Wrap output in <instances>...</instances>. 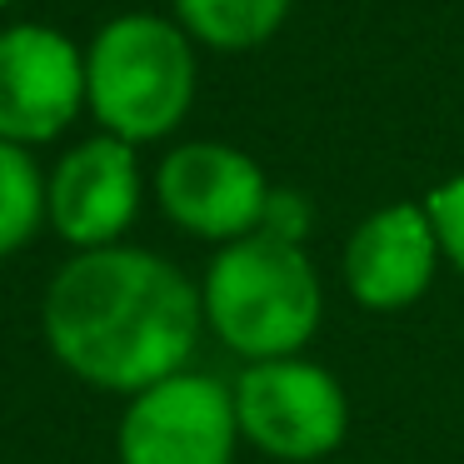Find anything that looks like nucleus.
<instances>
[{"mask_svg": "<svg viewBox=\"0 0 464 464\" xmlns=\"http://www.w3.org/2000/svg\"><path fill=\"white\" fill-rule=\"evenodd\" d=\"M41 330L81 384L130 400L190 364L205 330L200 285L140 245L81 250L45 285Z\"/></svg>", "mask_w": 464, "mask_h": 464, "instance_id": "f257e3e1", "label": "nucleus"}, {"mask_svg": "<svg viewBox=\"0 0 464 464\" xmlns=\"http://www.w3.org/2000/svg\"><path fill=\"white\" fill-rule=\"evenodd\" d=\"M205 330L245 364L304 354L324 320V285L310 255L275 230L220 245L200 280Z\"/></svg>", "mask_w": 464, "mask_h": 464, "instance_id": "f03ea898", "label": "nucleus"}, {"mask_svg": "<svg viewBox=\"0 0 464 464\" xmlns=\"http://www.w3.org/2000/svg\"><path fill=\"white\" fill-rule=\"evenodd\" d=\"M195 41L175 15L125 11L85 45V115L125 145L170 140L195 105Z\"/></svg>", "mask_w": 464, "mask_h": 464, "instance_id": "7ed1b4c3", "label": "nucleus"}, {"mask_svg": "<svg viewBox=\"0 0 464 464\" xmlns=\"http://www.w3.org/2000/svg\"><path fill=\"white\" fill-rule=\"evenodd\" d=\"M230 394L240 440L280 464H314L340 450L350 434L344 384L304 354L245 364Z\"/></svg>", "mask_w": 464, "mask_h": 464, "instance_id": "20e7f679", "label": "nucleus"}, {"mask_svg": "<svg viewBox=\"0 0 464 464\" xmlns=\"http://www.w3.org/2000/svg\"><path fill=\"white\" fill-rule=\"evenodd\" d=\"M155 205L190 240L235 245L270 215V175L225 140H185L155 165Z\"/></svg>", "mask_w": 464, "mask_h": 464, "instance_id": "39448f33", "label": "nucleus"}, {"mask_svg": "<svg viewBox=\"0 0 464 464\" xmlns=\"http://www.w3.org/2000/svg\"><path fill=\"white\" fill-rule=\"evenodd\" d=\"M235 450L240 420L230 384L195 370L130 394L115 430L121 464H235Z\"/></svg>", "mask_w": 464, "mask_h": 464, "instance_id": "423d86ee", "label": "nucleus"}, {"mask_svg": "<svg viewBox=\"0 0 464 464\" xmlns=\"http://www.w3.org/2000/svg\"><path fill=\"white\" fill-rule=\"evenodd\" d=\"M85 115V51L45 21L0 25V140L51 145Z\"/></svg>", "mask_w": 464, "mask_h": 464, "instance_id": "0eeeda50", "label": "nucleus"}, {"mask_svg": "<svg viewBox=\"0 0 464 464\" xmlns=\"http://www.w3.org/2000/svg\"><path fill=\"white\" fill-rule=\"evenodd\" d=\"M140 150L115 135H91V140L71 145L45 175V225L65 245H75V255L125 245L130 225L140 220Z\"/></svg>", "mask_w": 464, "mask_h": 464, "instance_id": "6e6552de", "label": "nucleus"}, {"mask_svg": "<svg viewBox=\"0 0 464 464\" xmlns=\"http://www.w3.org/2000/svg\"><path fill=\"white\" fill-rule=\"evenodd\" d=\"M444 255L424 200H394L370 210L344 245V290L370 314H400L430 295Z\"/></svg>", "mask_w": 464, "mask_h": 464, "instance_id": "1a4fd4ad", "label": "nucleus"}, {"mask_svg": "<svg viewBox=\"0 0 464 464\" xmlns=\"http://www.w3.org/2000/svg\"><path fill=\"white\" fill-rule=\"evenodd\" d=\"M170 5L195 45H210L225 55L275 41L295 11V0H170Z\"/></svg>", "mask_w": 464, "mask_h": 464, "instance_id": "9d476101", "label": "nucleus"}, {"mask_svg": "<svg viewBox=\"0 0 464 464\" xmlns=\"http://www.w3.org/2000/svg\"><path fill=\"white\" fill-rule=\"evenodd\" d=\"M45 225V175L25 145L0 140V260L41 235Z\"/></svg>", "mask_w": 464, "mask_h": 464, "instance_id": "9b49d317", "label": "nucleus"}, {"mask_svg": "<svg viewBox=\"0 0 464 464\" xmlns=\"http://www.w3.org/2000/svg\"><path fill=\"white\" fill-rule=\"evenodd\" d=\"M424 215L434 225V240H440L444 265L464 275V175H450L440 180L430 195H424Z\"/></svg>", "mask_w": 464, "mask_h": 464, "instance_id": "f8f14e48", "label": "nucleus"}, {"mask_svg": "<svg viewBox=\"0 0 464 464\" xmlns=\"http://www.w3.org/2000/svg\"><path fill=\"white\" fill-rule=\"evenodd\" d=\"M11 5H15V0H0V11H11Z\"/></svg>", "mask_w": 464, "mask_h": 464, "instance_id": "ddd939ff", "label": "nucleus"}]
</instances>
